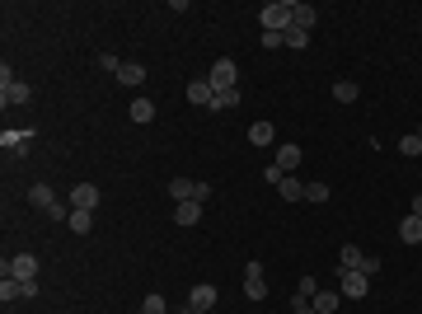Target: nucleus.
I'll return each mask as SVG.
<instances>
[{"mask_svg":"<svg viewBox=\"0 0 422 314\" xmlns=\"http://www.w3.org/2000/svg\"><path fill=\"white\" fill-rule=\"evenodd\" d=\"M300 159H305V155H300V145H281V150H277L281 173H296V169H300Z\"/></svg>","mask_w":422,"mask_h":314,"instance_id":"nucleus-15","label":"nucleus"},{"mask_svg":"<svg viewBox=\"0 0 422 314\" xmlns=\"http://www.w3.org/2000/svg\"><path fill=\"white\" fill-rule=\"evenodd\" d=\"M357 85H352V80H338V85H333V99H338V104H357Z\"/></svg>","mask_w":422,"mask_h":314,"instance_id":"nucleus-24","label":"nucleus"},{"mask_svg":"<svg viewBox=\"0 0 422 314\" xmlns=\"http://www.w3.org/2000/svg\"><path fill=\"white\" fill-rule=\"evenodd\" d=\"M192 188H197L192 178H169V197L174 202H192Z\"/></svg>","mask_w":422,"mask_h":314,"instance_id":"nucleus-18","label":"nucleus"},{"mask_svg":"<svg viewBox=\"0 0 422 314\" xmlns=\"http://www.w3.org/2000/svg\"><path fill=\"white\" fill-rule=\"evenodd\" d=\"M291 19H296V29L310 33V29H314V5H300V0H291Z\"/></svg>","mask_w":422,"mask_h":314,"instance_id":"nucleus-16","label":"nucleus"},{"mask_svg":"<svg viewBox=\"0 0 422 314\" xmlns=\"http://www.w3.org/2000/svg\"><path fill=\"white\" fill-rule=\"evenodd\" d=\"M202 220V202H178L174 206V225H197Z\"/></svg>","mask_w":422,"mask_h":314,"instance_id":"nucleus-10","label":"nucleus"},{"mask_svg":"<svg viewBox=\"0 0 422 314\" xmlns=\"http://www.w3.org/2000/svg\"><path fill=\"white\" fill-rule=\"evenodd\" d=\"M99 66H104V71H113V76H118V66H122V62H118V57H113V52H99Z\"/></svg>","mask_w":422,"mask_h":314,"instance_id":"nucleus-33","label":"nucleus"},{"mask_svg":"<svg viewBox=\"0 0 422 314\" xmlns=\"http://www.w3.org/2000/svg\"><path fill=\"white\" fill-rule=\"evenodd\" d=\"M127 113H132V122H136V127L155 122V104H150V99H132V108H127Z\"/></svg>","mask_w":422,"mask_h":314,"instance_id":"nucleus-13","label":"nucleus"},{"mask_svg":"<svg viewBox=\"0 0 422 314\" xmlns=\"http://www.w3.org/2000/svg\"><path fill=\"white\" fill-rule=\"evenodd\" d=\"M5 277H19V282H38V258L33 253H15L5 263Z\"/></svg>","mask_w":422,"mask_h":314,"instance_id":"nucleus-4","label":"nucleus"},{"mask_svg":"<svg viewBox=\"0 0 422 314\" xmlns=\"http://www.w3.org/2000/svg\"><path fill=\"white\" fill-rule=\"evenodd\" d=\"M29 202H33V206H43V211H47V206L57 202V192L47 188V183H33V188H29Z\"/></svg>","mask_w":422,"mask_h":314,"instance_id":"nucleus-22","label":"nucleus"},{"mask_svg":"<svg viewBox=\"0 0 422 314\" xmlns=\"http://www.w3.org/2000/svg\"><path fill=\"white\" fill-rule=\"evenodd\" d=\"M281 197H286V202H305V183H300V178H291V173H286V178H281Z\"/></svg>","mask_w":422,"mask_h":314,"instance_id":"nucleus-17","label":"nucleus"},{"mask_svg":"<svg viewBox=\"0 0 422 314\" xmlns=\"http://www.w3.org/2000/svg\"><path fill=\"white\" fill-rule=\"evenodd\" d=\"M211 90H234V80H239V66L230 62V57H216V62H211Z\"/></svg>","mask_w":422,"mask_h":314,"instance_id":"nucleus-3","label":"nucleus"},{"mask_svg":"<svg viewBox=\"0 0 422 314\" xmlns=\"http://www.w3.org/2000/svg\"><path fill=\"white\" fill-rule=\"evenodd\" d=\"M136 314H169V305H164V296H146Z\"/></svg>","mask_w":422,"mask_h":314,"instance_id":"nucleus-26","label":"nucleus"},{"mask_svg":"<svg viewBox=\"0 0 422 314\" xmlns=\"http://www.w3.org/2000/svg\"><path fill=\"white\" fill-rule=\"evenodd\" d=\"M29 99H33V90L24 85V80H15L10 90H0V104H5V108H10V104H29Z\"/></svg>","mask_w":422,"mask_h":314,"instance_id":"nucleus-12","label":"nucleus"},{"mask_svg":"<svg viewBox=\"0 0 422 314\" xmlns=\"http://www.w3.org/2000/svg\"><path fill=\"white\" fill-rule=\"evenodd\" d=\"M0 300H5V305L19 300V282H15V277H5V282H0Z\"/></svg>","mask_w":422,"mask_h":314,"instance_id":"nucleus-31","label":"nucleus"},{"mask_svg":"<svg viewBox=\"0 0 422 314\" xmlns=\"http://www.w3.org/2000/svg\"><path fill=\"white\" fill-rule=\"evenodd\" d=\"M211 99H216L211 80H192V85H188V104H197V108H211Z\"/></svg>","mask_w":422,"mask_h":314,"instance_id":"nucleus-8","label":"nucleus"},{"mask_svg":"<svg viewBox=\"0 0 422 314\" xmlns=\"http://www.w3.org/2000/svg\"><path fill=\"white\" fill-rule=\"evenodd\" d=\"M244 296H249V300H267V277H263V263H244Z\"/></svg>","mask_w":422,"mask_h":314,"instance_id":"nucleus-5","label":"nucleus"},{"mask_svg":"<svg viewBox=\"0 0 422 314\" xmlns=\"http://www.w3.org/2000/svg\"><path fill=\"white\" fill-rule=\"evenodd\" d=\"M408 216H422V192L413 197V211H408Z\"/></svg>","mask_w":422,"mask_h":314,"instance_id":"nucleus-37","label":"nucleus"},{"mask_svg":"<svg viewBox=\"0 0 422 314\" xmlns=\"http://www.w3.org/2000/svg\"><path fill=\"white\" fill-rule=\"evenodd\" d=\"M305 202H328V183L324 178H310V183H305Z\"/></svg>","mask_w":422,"mask_h":314,"instance_id":"nucleus-25","label":"nucleus"},{"mask_svg":"<svg viewBox=\"0 0 422 314\" xmlns=\"http://www.w3.org/2000/svg\"><path fill=\"white\" fill-rule=\"evenodd\" d=\"M118 85H127V90L146 85V66H141V62H122V66H118Z\"/></svg>","mask_w":422,"mask_h":314,"instance_id":"nucleus-9","label":"nucleus"},{"mask_svg":"<svg viewBox=\"0 0 422 314\" xmlns=\"http://www.w3.org/2000/svg\"><path fill=\"white\" fill-rule=\"evenodd\" d=\"M71 206H76V211H94V206H99V188H94V183H76V188H71Z\"/></svg>","mask_w":422,"mask_h":314,"instance_id":"nucleus-6","label":"nucleus"},{"mask_svg":"<svg viewBox=\"0 0 422 314\" xmlns=\"http://www.w3.org/2000/svg\"><path fill=\"white\" fill-rule=\"evenodd\" d=\"M361 258H366V253H361L357 244H343V267H357L361 272Z\"/></svg>","mask_w":422,"mask_h":314,"instance_id":"nucleus-28","label":"nucleus"},{"mask_svg":"<svg viewBox=\"0 0 422 314\" xmlns=\"http://www.w3.org/2000/svg\"><path fill=\"white\" fill-rule=\"evenodd\" d=\"M286 48V33H263V52H281Z\"/></svg>","mask_w":422,"mask_h":314,"instance_id":"nucleus-30","label":"nucleus"},{"mask_svg":"<svg viewBox=\"0 0 422 314\" xmlns=\"http://www.w3.org/2000/svg\"><path fill=\"white\" fill-rule=\"evenodd\" d=\"M338 291H343L347 300H361L366 291H371V277L357 272V267H338Z\"/></svg>","mask_w":422,"mask_h":314,"instance_id":"nucleus-2","label":"nucleus"},{"mask_svg":"<svg viewBox=\"0 0 422 314\" xmlns=\"http://www.w3.org/2000/svg\"><path fill=\"white\" fill-rule=\"evenodd\" d=\"M263 178L272 183V188H281V178H286V173H281V164H267V169H263Z\"/></svg>","mask_w":422,"mask_h":314,"instance_id":"nucleus-32","label":"nucleus"},{"mask_svg":"<svg viewBox=\"0 0 422 314\" xmlns=\"http://www.w3.org/2000/svg\"><path fill=\"white\" fill-rule=\"evenodd\" d=\"M258 19H263V33H286L291 24H296V19H291V0H272V5H263Z\"/></svg>","mask_w":422,"mask_h":314,"instance_id":"nucleus-1","label":"nucleus"},{"mask_svg":"<svg viewBox=\"0 0 422 314\" xmlns=\"http://www.w3.org/2000/svg\"><path fill=\"white\" fill-rule=\"evenodd\" d=\"M206 197H211V183H202V178H197V188H192V202H206Z\"/></svg>","mask_w":422,"mask_h":314,"instance_id":"nucleus-35","label":"nucleus"},{"mask_svg":"<svg viewBox=\"0 0 422 314\" xmlns=\"http://www.w3.org/2000/svg\"><path fill=\"white\" fill-rule=\"evenodd\" d=\"M310 305H314V314H333L338 305H343V291H319Z\"/></svg>","mask_w":422,"mask_h":314,"instance_id":"nucleus-14","label":"nucleus"},{"mask_svg":"<svg viewBox=\"0 0 422 314\" xmlns=\"http://www.w3.org/2000/svg\"><path fill=\"white\" fill-rule=\"evenodd\" d=\"M15 282H19V277H15ZM33 296H38V282H19V300H33Z\"/></svg>","mask_w":422,"mask_h":314,"instance_id":"nucleus-34","label":"nucleus"},{"mask_svg":"<svg viewBox=\"0 0 422 314\" xmlns=\"http://www.w3.org/2000/svg\"><path fill=\"white\" fill-rule=\"evenodd\" d=\"M66 225H71L76 235H90V230H94V211H71V220H66Z\"/></svg>","mask_w":422,"mask_h":314,"instance_id":"nucleus-23","label":"nucleus"},{"mask_svg":"<svg viewBox=\"0 0 422 314\" xmlns=\"http://www.w3.org/2000/svg\"><path fill=\"white\" fill-rule=\"evenodd\" d=\"M225 108H239V90H216V99H211V113H225Z\"/></svg>","mask_w":422,"mask_h":314,"instance_id":"nucleus-19","label":"nucleus"},{"mask_svg":"<svg viewBox=\"0 0 422 314\" xmlns=\"http://www.w3.org/2000/svg\"><path fill=\"white\" fill-rule=\"evenodd\" d=\"M272 131H277L272 122H253L249 127V145H272Z\"/></svg>","mask_w":422,"mask_h":314,"instance_id":"nucleus-21","label":"nucleus"},{"mask_svg":"<svg viewBox=\"0 0 422 314\" xmlns=\"http://www.w3.org/2000/svg\"><path fill=\"white\" fill-rule=\"evenodd\" d=\"M399 155H408V159H422V136H418V131L399 136Z\"/></svg>","mask_w":422,"mask_h":314,"instance_id":"nucleus-20","label":"nucleus"},{"mask_svg":"<svg viewBox=\"0 0 422 314\" xmlns=\"http://www.w3.org/2000/svg\"><path fill=\"white\" fill-rule=\"evenodd\" d=\"M319 296V282H314V277H300L296 282V300H314Z\"/></svg>","mask_w":422,"mask_h":314,"instance_id":"nucleus-27","label":"nucleus"},{"mask_svg":"<svg viewBox=\"0 0 422 314\" xmlns=\"http://www.w3.org/2000/svg\"><path fill=\"white\" fill-rule=\"evenodd\" d=\"M169 314H206V310H192V305H183V310H169Z\"/></svg>","mask_w":422,"mask_h":314,"instance_id":"nucleus-38","label":"nucleus"},{"mask_svg":"<svg viewBox=\"0 0 422 314\" xmlns=\"http://www.w3.org/2000/svg\"><path fill=\"white\" fill-rule=\"evenodd\" d=\"M291 314H314V305H310V300H296V305H291Z\"/></svg>","mask_w":422,"mask_h":314,"instance_id":"nucleus-36","label":"nucleus"},{"mask_svg":"<svg viewBox=\"0 0 422 314\" xmlns=\"http://www.w3.org/2000/svg\"><path fill=\"white\" fill-rule=\"evenodd\" d=\"M399 239H404V244H422V216H404L399 220Z\"/></svg>","mask_w":422,"mask_h":314,"instance_id":"nucleus-11","label":"nucleus"},{"mask_svg":"<svg viewBox=\"0 0 422 314\" xmlns=\"http://www.w3.org/2000/svg\"><path fill=\"white\" fill-rule=\"evenodd\" d=\"M305 43H310V33L291 24V29H286V48H305Z\"/></svg>","mask_w":422,"mask_h":314,"instance_id":"nucleus-29","label":"nucleus"},{"mask_svg":"<svg viewBox=\"0 0 422 314\" xmlns=\"http://www.w3.org/2000/svg\"><path fill=\"white\" fill-rule=\"evenodd\" d=\"M216 300H220L216 286H211V282H197V286H192V296H188V305H192V310H211Z\"/></svg>","mask_w":422,"mask_h":314,"instance_id":"nucleus-7","label":"nucleus"}]
</instances>
